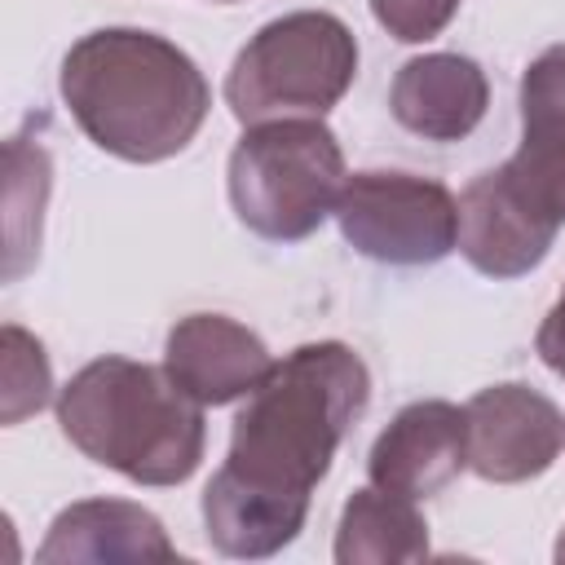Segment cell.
<instances>
[{
  "label": "cell",
  "mask_w": 565,
  "mask_h": 565,
  "mask_svg": "<svg viewBox=\"0 0 565 565\" xmlns=\"http://www.w3.org/2000/svg\"><path fill=\"white\" fill-rule=\"evenodd\" d=\"M358 75V40L327 9H296L265 22L225 75V106L247 124L322 119Z\"/></svg>",
  "instance_id": "obj_5"
},
{
  "label": "cell",
  "mask_w": 565,
  "mask_h": 565,
  "mask_svg": "<svg viewBox=\"0 0 565 565\" xmlns=\"http://www.w3.org/2000/svg\"><path fill=\"white\" fill-rule=\"evenodd\" d=\"M340 234L380 265H437L459 247V199L415 172H353L335 199Z\"/></svg>",
  "instance_id": "obj_6"
},
{
  "label": "cell",
  "mask_w": 565,
  "mask_h": 565,
  "mask_svg": "<svg viewBox=\"0 0 565 565\" xmlns=\"http://www.w3.org/2000/svg\"><path fill=\"white\" fill-rule=\"evenodd\" d=\"M556 230H547L534 212H525L508 185L490 172L472 177L459 199V252L486 278H521L543 265Z\"/></svg>",
  "instance_id": "obj_12"
},
{
  "label": "cell",
  "mask_w": 565,
  "mask_h": 565,
  "mask_svg": "<svg viewBox=\"0 0 565 565\" xmlns=\"http://www.w3.org/2000/svg\"><path fill=\"white\" fill-rule=\"evenodd\" d=\"M57 424L79 455L137 486H181L207 446L203 406L163 366L132 358L79 366L57 393Z\"/></svg>",
  "instance_id": "obj_3"
},
{
  "label": "cell",
  "mask_w": 565,
  "mask_h": 565,
  "mask_svg": "<svg viewBox=\"0 0 565 565\" xmlns=\"http://www.w3.org/2000/svg\"><path fill=\"white\" fill-rule=\"evenodd\" d=\"M428 556V521L415 499L366 486L340 512L335 525V561L340 565H393Z\"/></svg>",
  "instance_id": "obj_14"
},
{
  "label": "cell",
  "mask_w": 565,
  "mask_h": 565,
  "mask_svg": "<svg viewBox=\"0 0 565 565\" xmlns=\"http://www.w3.org/2000/svg\"><path fill=\"white\" fill-rule=\"evenodd\" d=\"M35 561H177L163 521L128 499H79L62 508Z\"/></svg>",
  "instance_id": "obj_13"
},
{
  "label": "cell",
  "mask_w": 565,
  "mask_h": 565,
  "mask_svg": "<svg viewBox=\"0 0 565 565\" xmlns=\"http://www.w3.org/2000/svg\"><path fill=\"white\" fill-rule=\"evenodd\" d=\"M366 402L371 371L340 340H313L274 362L234 415L225 463L203 490L207 543L234 561L282 552L305 530L309 494Z\"/></svg>",
  "instance_id": "obj_1"
},
{
  "label": "cell",
  "mask_w": 565,
  "mask_h": 565,
  "mask_svg": "<svg viewBox=\"0 0 565 565\" xmlns=\"http://www.w3.org/2000/svg\"><path fill=\"white\" fill-rule=\"evenodd\" d=\"M490 106L486 71L463 53H424L402 62L388 88L393 119L424 141H463Z\"/></svg>",
  "instance_id": "obj_11"
},
{
  "label": "cell",
  "mask_w": 565,
  "mask_h": 565,
  "mask_svg": "<svg viewBox=\"0 0 565 565\" xmlns=\"http://www.w3.org/2000/svg\"><path fill=\"white\" fill-rule=\"evenodd\" d=\"M269 366L274 358L265 340L225 313H190L163 340V371L199 406H230L247 397Z\"/></svg>",
  "instance_id": "obj_10"
},
{
  "label": "cell",
  "mask_w": 565,
  "mask_h": 565,
  "mask_svg": "<svg viewBox=\"0 0 565 565\" xmlns=\"http://www.w3.org/2000/svg\"><path fill=\"white\" fill-rule=\"evenodd\" d=\"M552 556H556V565H565V530H561V539H556V552H552Z\"/></svg>",
  "instance_id": "obj_18"
},
{
  "label": "cell",
  "mask_w": 565,
  "mask_h": 565,
  "mask_svg": "<svg viewBox=\"0 0 565 565\" xmlns=\"http://www.w3.org/2000/svg\"><path fill=\"white\" fill-rule=\"evenodd\" d=\"M508 194L547 230L565 225V44L543 49L521 75V146L494 168Z\"/></svg>",
  "instance_id": "obj_8"
},
{
  "label": "cell",
  "mask_w": 565,
  "mask_h": 565,
  "mask_svg": "<svg viewBox=\"0 0 565 565\" xmlns=\"http://www.w3.org/2000/svg\"><path fill=\"white\" fill-rule=\"evenodd\" d=\"M57 88L79 132L124 163L181 154L212 106L199 62L141 26H102L75 40L62 57Z\"/></svg>",
  "instance_id": "obj_2"
},
{
  "label": "cell",
  "mask_w": 565,
  "mask_h": 565,
  "mask_svg": "<svg viewBox=\"0 0 565 565\" xmlns=\"http://www.w3.org/2000/svg\"><path fill=\"white\" fill-rule=\"evenodd\" d=\"M534 353L543 358V366H547V371L565 375V287H561L556 305H552V309L543 313V322H539V335H534Z\"/></svg>",
  "instance_id": "obj_17"
},
{
  "label": "cell",
  "mask_w": 565,
  "mask_h": 565,
  "mask_svg": "<svg viewBox=\"0 0 565 565\" xmlns=\"http://www.w3.org/2000/svg\"><path fill=\"white\" fill-rule=\"evenodd\" d=\"M216 4H230V0H216Z\"/></svg>",
  "instance_id": "obj_19"
},
{
  "label": "cell",
  "mask_w": 565,
  "mask_h": 565,
  "mask_svg": "<svg viewBox=\"0 0 565 565\" xmlns=\"http://www.w3.org/2000/svg\"><path fill=\"white\" fill-rule=\"evenodd\" d=\"M371 13L393 40L424 44L450 26V18L459 13V0H371Z\"/></svg>",
  "instance_id": "obj_16"
},
{
  "label": "cell",
  "mask_w": 565,
  "mask_h": 565,
  "mask_svg": "<svg viewBox=\"0 0 565 565\" xmlns=\"http://www.w3.org/2000/svg\"><path fill=\"white\" fill-rule=\"evenodd\" d=\"M53 388V371L44 358V344L22 331V327H4V424L26 419L31 411H40L49 402Z\"/></svg>",
  "instance_id": "obj_15"
},
{
  "label": "cell",
  "mask_w": 565,
  "mask_h": 565,
  "mask_svg": "<svg viewBox=\"0 0 565 565\" xmlns=\"http://www.w3.org/2000/svg\"><path fill=\"white\" fill-rule=\"evenodd\" d=\"M463 468H468V415L463 406L441 397L402 406L366 455L371 486L406 494L415 503L446 490Z\"/></svg>",
  "instance_id": "obj_9"
},
{
  "label": "cell",
  "mask_w": 565,
  "mask_h": 565,
  "mask_svg": "<svg viewBox=\"0 0 565 565\" xmlns=\"http://www.w3.org/2000/svg\"><path fill=\"white\" fill-rule=\"evenodd\" d=\"M344 181V150L313 115L247 124L230 150L234 216L269 243L309 238L327 216H335Z\"/></svg>",
  "instance_id": "obj_4"
},
{
  "label": "cell",
  "mask_w": 565,
  "mask_h": 565,
  "mask_svg": "<svg viewBox=\"0 0 565 565\" xmlns=\"http://www.w3.org/2000/svg\"><path fill=\"white\" fill-rule=\"evenodd\" d=\"M463 415L468 468L494 486L543 477L565 446V419L556 402L530 384H490L463 406Z\"/></svg>",
  "instance_id": "obj_7"
}]
</instances>
